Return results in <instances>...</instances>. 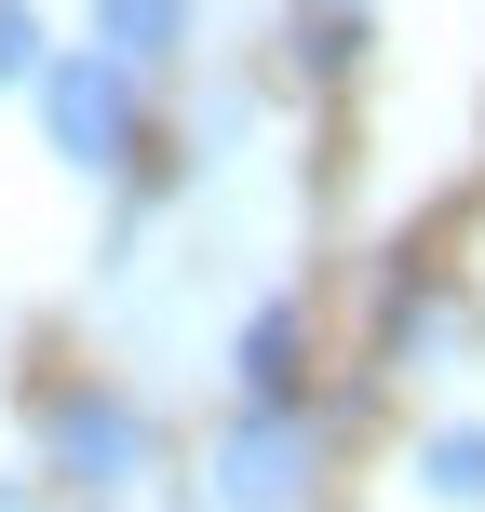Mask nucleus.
Instances as JSON below:
<instances>
[{
    "label": "nucleus",
    "mask_w": 485,
    "mask_h": 512,
    "mask_svg": "<svg viewBox=\"0 0 485 512\" xmlns=\"http://www.w3.org/2000/svg\"><path fill=\"white\" fill-rule=\"evenodd\" d=\"M41 135H54V162H81V176H122L135 162V81H122V54H54L41 68Z\"/></svg>",
    "instance_id": "obj_1"
},
{
    "label": "nucleus",
    "mask_w": 485,
    "mask_h": 512,
    "mask_svg": "<svg viewBox=\"0 0 485 512\" xmlns=\"http://www.w3.org/2000/svg\"><path fill=\"white\" fill-rule=\"evenodd\" d=\"M297 472H310V418L297 405H243L230 445H216V499L230 512H297Z\"/></svg>",
    "instance_id": "obj_2"
},
{
    "label": "nucleus",
    "mask_w": 485,
    "mask_h": 512,
    "mask_svg": "<svg viewBox=\"0 0 485 512\" xmlns=\"http://www.w3.org/2000/svg\"><path fill=\"white\" fill-rule=\"evenodd\" d=\"M54 472H81V486H135V472H149V418H135L122 391H68V405H54Z\"/></svg>",
    "instance_id": "obj_3"
},
{
    "label": "nucleus",
    "mask_w": 485,
    "mask_h": 512,
    "mask_svg": "<svg viewBox=\"0 0 485 512\" xmlns=\"http://www.w3.org/2000/svg\"><path fill=\"white\" fill-rule=\"evenodd\" d=\"M189 14H203V0H95V41L122 54V68H162V54H189Z\"/></svg>",
    "instance_id": "obj_4"
},
{
    "label": "nucleus",
    "mask_w": 485,
    "mask_h": 512,
    "mask_svg": "<svg viewBox=\"0 0 485 512\" xmlns=\"http://www.w3.org/2000/svg\"><path fill=\"white\" fill-rule=\"evenodd\" d=\"M243 391L256 405H297V310H256L243 324Z\"/></svg>",
    "instance_id": "obj_5"
},
{
    "label": "nucleus",
    "mask_w": 485,
    "mask_h": 512,
    "mask_svg": "<svg viewBox=\"0 0 485 512\" xmlns=\"http://www.w3.org/2000/svg\"><path fill=\"white\" fill-rule=\"evenodd\" d=\"M418 486H432V499H459V512H485V432H472V418L418 445Z\"/></svg>",
    "instance_id": "obj_6"
},
{
    "label": "nucleus",
    "mask_w": 485,
    "mask_h": 512,
    "mask_svg": "<svg viewBox=\"0 0 485 512\" xmlns=\"http://www.w3.org/2000/svg\"><path fill=\"white\" fill-rule=\"evenodd\" d=\"M0 81H41V14L27 0H0Z\"/></svg>",
    "instance_id": "obj_7"
},
{
    "label": "nucleus",
    "mask_w": 485,
    "mask_h": 512,
    "mask_svg": "<svg viewBox=\"0 0 485 512\" xmlns=\"http://www.w3.org/2000/svg\"><path fill=\"white\" fill-rule=\"evenodd\" d=\"M0 512H14V486H0Z\"/></svg>",
    "instance_id": "obj_8"
}]
</instances>
